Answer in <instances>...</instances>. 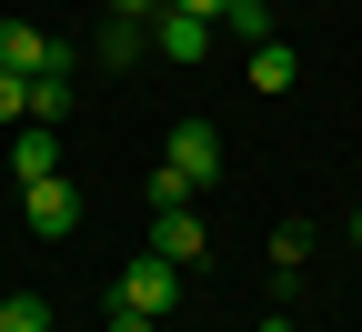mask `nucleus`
Listing matches in <instances>:
<instances>
[{
  "label": "nucleus",
  "mask_w": 362,
  "mask_h": 332,
  "mask_svg": "<svg viewBox=\"0 0 362 332\" xmlns=\"http://www.w3.org/2000/svg\"><path fill=\"white\" fill-rule=\"evenodd\" d=\"M0 332H51V302H40V292H11V302H0Z\"/></svg>",
  "instance_id": "obj_11"
},
{
  "label": "nucleus",
  "mask_w": 362,
  "mask_h": 332,
  "mask_svg": "<svg viewBox=\"0 0 362 332\" xmlns=\"http://www.w3.org/2000/svg\"><path fill=\"white\" fill-rule=\"evenodd\" d=\"M302 61H292V40H252V91H292Z\"/></svg>",
  "instance_id": "obj_7"
},
{
  "label": "nucleus",
  "mask_w": 362,
  "mask_h": 332,
  "mask_svg": "<svg viewBox=\"0 0 362 332\" xmlns=\"http://www.w3.org/2000/svg\"><path fill=\"white\" fill-rule=\"evenodd\" d=\"M262 332H282V322H262Z\"/></svg>",
  "instance_id": "obj_17"
},
{
  "label": "nucleus",
  "mask_w": 362,
  "mask_h": 332,
  "mask_svg": "<svg viewBox=\"0 0 362 332\" xmlns=\"http://www.w3.org/2000/svg\"><path fill=\"white\" fill-rule=\"evenodd\" d=\"M101 11H111V21H151L161 0H101Z\"/></svg>",
  "instance_id": "obj_14"
},
{
  "label": "nucleus",
  "mask_w": 362,
  "mask_h": 332,
  "mask_svg": "<svg viewBox=\"0 0 362 332\" xmlns=\"http://www.w3.org/2000/svg\"><path fill=\"white\" fill-rule=\"evenodd\" d=\"M131 61H141V21H111L101 30V71H131Z\"/></svg>",
  "instance_id": "obj_9"
},
{
  "label": "nucleus",
  "mask_w": 362,
  "mask_h": 332,
  "mask_svg": "<svg viewBox=\"0 0 362 332\" xmlns=\"http://www.w3.org/2000/svg\"><path fill=\"white\" fill-rule=\"evenodd\" d=\"M352 242H362V212H352Z\"/></svg>",
  "instance_id": "obj_16"
},
{
  "label": "nucleus",
  "mask_w": 362,
  "mask_h": 332,
  "mask_svg": "<svg viewBox=\"0 0 362 332\" xmlns=\"http://www.w3.org/2000/svg\"><path fill=\"white\" fill-rule=\"evenodd\" d=\"M161 11H192V21H211V30H221V11H232V0H161Z\"/></svg>",
  "instance_id": "obj_13"
},
{
  "label": "nucleus",
  "mask_w": 362,
  "mask_h": 332,
  "mask_svg": "<svg viewBox=\"0 0 362 332\" xmlns=\"http://www.w3.org/2000/svg\"><path fill=\"white\" fill-rule=\"evenodd\" d=\"M121 302H131V312H151V322H171V302H181V262H161V252L141 242V252L121 262Z\"/></svg>",
  "instance_id": "obj_2"
},
{
  "label": "nucleus",
  "mask_w": 362,
  "mask_h": 332,
  "mask_svg": "<svg viewBox=\"0 0 362 332\" xmlns=\"http://www.w3.org/2000/svg\"><path fill=\"white\" fill-rule=\"evenodd\" d=\"M211 171H221V131H211V121H181V131H171V151H161V171H151V212L192 202Z\"/></svg>",
  "instance_id": "obj_1"
},
{
  "label": "nucleus",
  "mask_w": 362,
  "mask_h": 332,
  "mask_svg": "<svg viewBox=\"0 0 362 332\" xmlns=\"http://www.w3.org/2000/svg\"><path fill=\"white\" fill-rule=\"evenodd\" d=\"M21 121H30V81H21V71H0V131H21Z\"/></svg>",
  "instance_id": "obj_12"
},
{
  "label": "nucleus",
  "mask_w": 362,
  "mask_h": 332,
  "mask_svg": "<svg viewBox=\"0 0 362 332\" xmlns=\"http://www.w3.org/2000/svg\"><path fill=\"white\" fill-rule=\"evenodd\" d=\"M151 40H161V61H181V71H192V61H211V21H192V11H151Z\"/></svg>",
  "instance_id": "obj_5"
},
{
  "label": "nucleus",
  "mask_w": 362,
  "mask_h": 332,
  "mask_svg": "<svg viewBox=\"0 0 362 332\" xmlns=\"http://www.w3.org/2000/svg\"><path fill=\"white\" fill-rule=\"evenodd\" d=\"M51 171H61V131L51 121H21L11 131V181H51Z\"/></svg>",
  "instance_id": "obj_6"
},
{
  "label": "nucleus",
  "mask_w": 362,
  "mask_h": 332,
  "mask_svg": "<svg viewBox=\"0 0 362 332\" xmlns=\"http://www.w3.org/2000/svg\"><path fill=\"white\" fill-rule=\"evenodd\" d=\"M312 262V222H282V231H272V272H302Z\"/></svg>",
  "instance_id": "obj_10"
},
{
  "label": "nucleus",
  "mask_w": 362,
  "mask_h": 332,
  "mask_svg": "<svg viewBox=\"0 0 362 332\" xmlns=\"http://www.w3.org/2000/svg\"><path fill=\"white\" fill-rule=\"evenodd\" d=\"M71 101H81V91H71L61 71H40V81H30V121H51V131H61V121H71Z\"/></svg>",
  "instance_id": "obj_8"
},
{
  "label": "nucleus",
  "mask_w": 362,
  "mask_h": 332,
  "mask_svg": "<svg viewBox=\"0 0 362 332\" xmlns=\"http://www.w3.org/2000/svg\"><path fill=\"white\" fill-rule=\"evenodd\" d=\"M282 332H302V322H282Z\"/></svg>",
  "instance_id": "obj_18"
},
{
  "label": "nucleus",
  "mask_w": 362,
  "mask_h": 332,
  "mask_svg": "<svg viewBox=\"0 0 362 332\" xmlns=\"http://www.w3.org/2000/svg\"><path fill=\"white\" fill-rule=\"evenodd\" d=\"M151 252L192 272V262L211 252V231H202V212H192V202H171V212H151Z\"/></svg>",
  "instance_id": "obj_4"
},
{
  "label": "nucleus",
  "mask_w": 362,
  "mask_h": 332,
  "mask_svg": "<svg viewBox=\"0 0 362 332\" xmlns=\"http://www.w3.org/2000/svg\"><path fill=\"white\" fill-rule=\"evenodd\" d=\"M21 222L40 231V242H61V231H81V192L51 171V181H21Z\"/></svg>",
  "instance_id": "obj_3"
},
{
  "label": "nucleus",
  "mask_w": 362,
  "mask_h": 332,
  "mask_svg": "<svg viewBox=\"0 0 362 332\" xmlns=\"http://www.w3.org/2000/svg\"><path fill=\"white\" fill-rule=\"evenodd\" d=\"M111 332H151V312H131V302H121V312H111Z\"/></svg>",
  "instance_id": "obj_15"
}]
</instances>
